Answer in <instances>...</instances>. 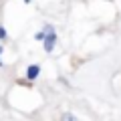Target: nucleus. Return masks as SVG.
I'll return each instance as SVG.
<instances>
[{
    "mask_svg": "<svg viewBox=\"0 0 121 121\" xmlns=\"http://www.w3.org/2000/svg\"><path fill=\"white\" fill-rule=\"evenodd\" d=\"M39 73H40V67L39 65H30L28 69H26V77H28L30 81H35V79L39 77Z\"/></svg>",
    "mask_w": 121,
    "mask_h": 121,
    "instance_id": "obj_1",
    "label": "nucleus"
},
{
    "mask_svg": "<svg viewBox=\"0 0 121 121\" xmlns=\"http://www.w3.org/2000/svg\"><path fill=\"white\" fill-rule=\"evenodd\" d=\"M52 47H55V32L51 30V32H48V36H47V40H44V51L51 52Z\"/></svg>",
    "mask_w": 121,
    "mask_h": 121,
    "instance_id": "obj_2",
    "label": "nucleus"
},
{
    "mask_svg": "<svg viewBox=\"0 0 121 121\" xmlns=\"http://www.w3.org/2000/svg\"><path fill=\"white\" fill-rule=\"evenodd\" d=\"M4 36H6V30L2 28V26H0V39H4Z\"/></svg>",
    "mask_w": 121,
    "mask_h": 121,
    "instance_id": "obj_3",
    "label": "nucleus"
}]
</instances>
